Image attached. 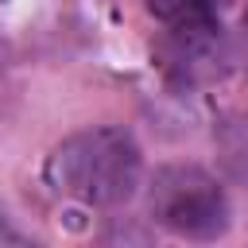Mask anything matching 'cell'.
<instances>
[{"instance_id": "5b68a950", "label": "cell", "mask_w": 248, "mask_h": 248, "mask_svg": "<svg viewBox=\"0 0 248 248\" xmlns=\"http://www.w3.org/2000/svg\"><path fill=\"white\" fill-rule=\"evenodd\" d=\"M209 4H229V0H209Z\"/></svg>"}, {"instance_id": "7a4b0ae2", "label": "cell", "mask_w": 248, "mask_h": 248, "mask_svg": "<svg viewBox=\"0 0 248 248\" xmlns=\"http://www.w3.org/2000/svg\"><path fill=\"white\" fill-rule=\"evenodd\" d=\"M151 217L186 240H217L229 229V198L202 167H163L147 194Z\"/></svg>"}, {"instance_id": "277c9868", "label": "cell", "mask_w": 248, "mask_h": 248, "mask_svg": "<svg viewBox=\"0 0 248 248\" xmlns=\"http://www.w3.org/2000/svg\"><path fill=\"white\" fill-rule=\"evenodd\" d=\"M217 155L232 174H248V112H232L217 124Z\"/></svg>"}, {"instance_id": "6da1fadb", "label": "cell", "mask_w": 248, "mask_h": 248, "mask_svg": "<svg viewBox=\"0 0 248 248\" xmlns=\"http://www.w3.org/2000/svg\"><path fill=\"white\" fill-rule=\"evenodd\" d=\"M140 147L124 128H85L66 136L46 159V182L85 205H120L140 186Z\"/></svg>"}, {"instance_id": "3957f363", "label": "cell", "mask_w": 248, "mask_h": 248, "mask_svg": "<svg viewBox=\"0 0 248 248\" xmlns=\"http://www.w3.org/2000/svg\"><path fill=\"white\" fill-rule=\"evenodd\" d=\"M147 12L182 35H209L217 27V12L209 0H147Z\"/></svg>"}]
</instances>
